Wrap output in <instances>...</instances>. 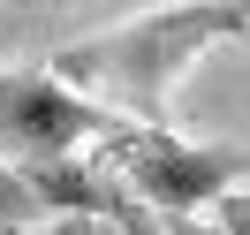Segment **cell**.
<instances>
[{"label":"cell","instance_id":"obj_1","mask_svg":"<svg viewBox=\"0 0 250 235\" xmlns=\"http://www.w3.org/2000/svg\"><path fill=\"white\" fill-rule=\"evenodd\" d=\"M228 38H250V8H235V0H174V8H144V16L114 23L99 38L61 46L46 68L129 129H174L182 76Z\"/></svg>","mask_w":250,"mask_h":235},{"label":"cell","instance_id":"obj_2","mask_svg":"<svg viewBox=\"0 0 250 235\" xmlns=\"http://www.w3.org/2000/svg\"><path fill=\"white\" fill-rule=\"evenodd\" d=\"M106 167L167 228V220H212V205L250 182V144H197L182 129H122L106 144Z\"/></svg>","mask_w":250,"mask_h":235},{"label":"cell","instance_id":"obj_7","mask_svg":"<svg viewBox=\"0 0 250 235\" xmlns=\"http://www.w3.org/2000/svg\"><path fill=\"white\" fill-rule=\"evenodd\" d=\"M159 235H220V228H212V220H167Z\"/></svg>","mask_w":250,"mask_h":235},{"label":"cell","instance_id":"obj_3","mask_svg":"<svg viewBox=\"0 0 250 235\" xmlns=\"http://www.w3.org/2000/svg\"><path fill=\"white\" fill-rule=\"evenodd\" d=\"M129 122L68 91L53 68H0V167L83 159V144H114Z\"/></svg>","mask_w":250,"mask_h":235},{"label":"cell","instance_id":"obj_4","mask_svg":"<svg viewBox=\"0 0 250 235\" xmlns=\"http://www.w3.org/2000/svg\"><path fill=\"white\" fill-rule=\"evenodd\" d=\"M38 197H31V182H23L16 167H0V235H31L38 228Z\"/></svg>","mask_w":250,"mask_h":235},{"label":"cell","instance_id":"obj_6","mask_svg":"<svg viewBox=\"0 0 250 235\" xmlns=\"http://www.w3.org/2000/svg\"><path fill=\"white\" fill-rule=\"evenodd\" d=\"M31 235H114L106 220H38Z\"/></svg>","mask_w":250,"mask_h":235},{"label":"cell","instance_id":"obj_5","mask_svg":"<svg viewBox=\"0 0 250 235\" xmlns=\"http://www.w3.org/2000/svg\"><path fill=\"white\" fill-rule=\"evenodd\" d=\"M212 228H220V235H250V182L228 190V197L212 205Z\"/></svg>","mask_w":250,"mask_h":235}]
</instances>
